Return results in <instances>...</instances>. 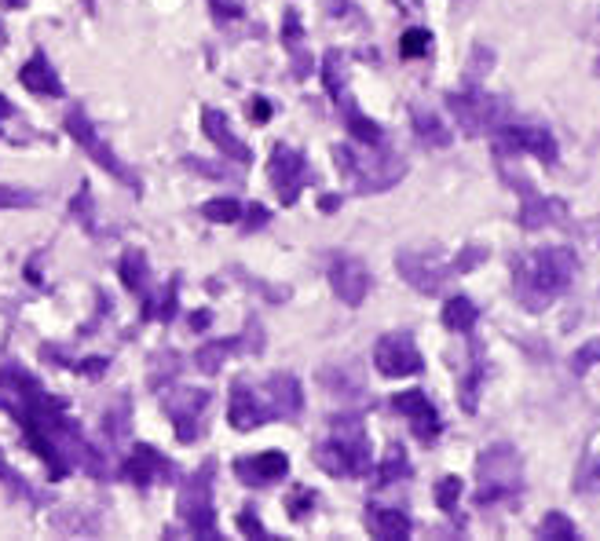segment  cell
<instances>
[{"instance_id": "ffe728a7", "label": "cell", "mask_w": 600, "mask_h": 541, "mask_svg": "<svg viewBox=\"0 0 600 541\" xmlns=\"http://www.w3.org/2000/svg\"><path fill=\"white\" fill-rule=\"evenodd\" d=\"M19 81L22 88H30L33 96H44V99H63V81L59 74L52 70V63L44 59V52H37L30 63L19 70Z\"/></svg>"}, {"instance_id": "7402d4cb", "label": "cell", "mask_w": 600, "mask_h": 541, "mask_svg": "<svg viewBox=\"0 0 600 541\" xmlns=\"http://www.w3.org/2000/svg\"><path fill=\"white\" fill-rule=\"evenodd\" d=\"M366 527L370 534L381 541H407L410 531H414V523L403 509H385V505H370L366 512Z\"/></svg>"}, {"instance_id": "9a60e30c", "label": "cell", "mask_w": 600, "mask_h": 541, "mask_svg": "<svg viewBox=\"0 0 600 541\" xmlns=\"http://www.w3.org/2000/svg\"><path fill=\"white\" fill-rule=\"evenodd\" d=\"M392 406H396L399 414L407 417L410 428H414V435H418L421 443H432V439L443 432L440 410H436L429 395L418 392V388H410V392H399L396 399H392Z\"/></svg>"}, {"instance_id": "f1b7e54d", "label": "cell", "mask_w": 600, "mask_h": 541, "mask_svg": "<svg viewBox=\"0 0 600 541\" xmlns=\"http://www.w3.org/2000/svg\"><path fill=\"white\" fill-rule=\"evenodd\" d=\"M538 538L549 541H579V527L564 516V512H549L546 520L538 523Z\"/></svg>"}, {"instance_id": "ab89813d", "label": "cell", "mask_w": 600, "mask_h": 541, "mask_svg": "<svg viewBox=\"0 0 600 541\" xmlns=\"http://www.w3.org/2000/svg\"><path fill=\"white\" fill-rule=\"evenodd\" d=\"M238 527H242V531H246V534H253V538H268V531H264V527H260V523H257V516H253V509L242 512V520H238Z\"/></svg>"}, {"instance_id": "836d02e7", "label": "cell", "mask_w": 600, "mask_h": 541, "mask_svg": "<svg viewBox=\"0 0 600 541\" xmlns=\"http://www.w3.org/2000/svg\"><path fill=\"white\" fill-rule=\"evenodd\" d=\"M202 216L213 223H235L242 220V205H238L235 198H209V202L202 205Z\"/></svg>"}, {"instance_id": "4316f807", "label": "cell", "mask_w": 600, "mask_h": 541, "mask_svg": "<svg viewBox=\"0 0 600 541\" xmlns=\"http://www.w3.org/2000/svg\"><path fill=\"white\" fill-rule=\"evenodd\" d=\"M414 132H418L421 143H429V147H450V132L443 128V121L429 110H414Z\"/></svg>"}, {"instance_id": "4dcf8cb0", "label": "cell", "mask_w": 600, "mask_h": 541, "mask_svg": "<svg viewBox=\"0 0 600 541\" xmlns=\"http://www.w3.org/2000/svg\"><path fill=\"white\" fill-rule=\"evenodd\" d=\"M348 59H344V52H330L326 55V70H322V77H326V92H330L333 99L344 96V85H348Z\"/></svg>"}, {"instance_id": "f546056e", "label": "cell", "mask_w": 600, "mask_h": 541, "mask_svg": "<svg viewBox=\"0 0 600 541\" xmlns=\"http://www.w3.org/2000/svg\"><path fill=\"white\" fill-rule=\"evenodd\" d=\"M410 476V461L403 454V446H388L385 461L377 468V483H396V479H407Z\"/></svg>"}, {"instance_id": "4fadbf2b", "label": "cell", "mask_w": 600, "mask_h": 541, "mask_svg": "<svg viewBox=\"0 0 600 541\" xmlns=\"http://www.w3.org/2000/svg\"><path fill=\"white\" fill-rule=\"evenodd\" d=\"M513 183H520L516 191L524 194V209H520V227L524 231H546V227H568V205L560 198H546L538 194L527 180L516 176Z\"/></svg>"}, {"instance_id": "8992f818", "label": "cell", "mask_w": 600, "mask_h": 541, "mask_svg": "<svg viewBox=\"0 0 600 541\" xmlns=\"http://www.w3.org/2000/svg\"><path fill=\"white\" fill-rule=\"evenodd\" d=\"M213 476L216 465H202L191 479H183L180 498H176V509H180L183 523L191 527V534L198 538H220L216 531V512H213Z\"/></svg>"}, {"instance_id": "bcb514c9", "label": "cell", "mask_w": 600, "mask_h": 541, "mask_svg": "<svg viewBox=\"0 0 600 541\" xmlns=\"http://www.w3.org/2000/svg\"><path fill=\"white\" fill-rule=\"evenodd\" d=\"M0 41H4V33H0Z\"/></svg>"}, {"instance_id": "484cf974", "label": "cell", "mask_w": 600, "mask_h": 541, "mask_svg": "<svg viewBox=\"0 0 600 541\" xmlns=\"http://www.w3.org/2000/svg\"><path fill=\"white\" fill-rule=\"evenodd\" d=\"M118 275H121V282H125V289H132V293H143V289H147V256H143L140 249L121 253Z\"/></svg>"}, {"instance_id": "d590c367", "label": "cell", "mask_w": 600, "mask_h": 541, "mask_svg": "<svg viewBox=\"0 0 600 541\" xmlns=\"http://www.w3.org/2000/svg\"><path fill=\"white\" fill-rule=\"evenodd\" d=\"M429 48H432L429 30H407L403 41H399V52L407 55V59H421V55H429Z\"/></svg>"}, {"instance_id": "8fae6325", "label": "cell", "mask_w": 600, "mask_h": 541, "mask_svg": "<svg viewBox=\"0 0 600 541\" xmlns=\"http://www.w3.org/2000/svg\"><path fill=\"white\" fill-rule=\"evenodd\" d=\"M374 366L385 377H414L425 362H421V351L410 333H385L374 344Z\"/></svg>"}, {"instance_id": "603a6c76", "label": "cell", "mask_w": 600, "mask_h": 541, "mask_svg": "<svg viewBox=\"0 0 600 541\" xmlns=\"http://www.w3.org/2000/svg\"><path fill=\"white\" fill-rule=\"evenodd\" d=\"M202 128H205V136L213 139V143L224 150L227 158L242 161V165H249V161H253L249 147L235 136V132H231V125H227V117L220 114V110H205V114H202Z\"/></svg>"}, {"instance_id": "1f68e13d", "label": "cell", "mask_w": 600, "mask_h": 541, "mask_svg": "<svg viewBox=\"0 0 600 541\" xmlns=\"http://www.w3.org/2000/svg\"><path fill=\"white\" fill-rule=\"evenodd\" d=\"M41 205V194L30 187H15V183H0V209H33Z\"/></svg>"}, {"instance_id": "8d00e7d4", "label": "cell", "mask_w": 600, "mask_h": 541, "mask_svg": "<svg viewBox=\"0 0 600 541\" xmlns=\"http://www.w3.org/2000/svg\"><path fill=\"white\" fill-rule=\"evenodd\" d=\"M172 304H176V282H169V286L161 289V297H158V300H147V308H143V315H147V319L169 322V319H172Z\"/></svg>"}, {"instance_id": "83f0119b", "label": "cell", "mask_w": 600, "mask_h": 541, "mask_svg": "<svg viewBox=\"0 0 600 541\" xmlns=\"http://www.w3.org/2000/svg\"><path fill=\"white\" fill-rule=\"evenodd\" d=\"M231 351H242V340H213V344H205L198 355H194V362H198V370L202 373H216L220 366H224V359L231 355Z\"/></svg>"}, {"instance_id": "30bf717a", "label": "cell", "mask_w": 600, "mask_h": 541, "mask_svg": "<svg viewBox=\"0 0 600 541\" xmlns=\"http://www.w3.org/2000/svg\"><path fill=\"white\" fill-rule=\"evenodd\" d=\"M268 176H271V187H275V194H279V202L282 205H297L300 187L308 183V161H304V154H300V150L279 143V147L271 150V158H268Z\"/></svg>"}, {"instance_id": "f6af8a7d", "label": "cell", "mask_w": 600, "mask_h": 541, "mask_svg": "<svg viewBox=\"0 0 600 541\" xmlns=\"http://www.w3.org/2000/svg\"><path fill=\"white\" fill-rule=\"evenodd\" d=\"M11 114V103H8V99H4V96H0V121H4V117H8Z\"/></svg>"}, {"instance_id": "60d3db41", "label": "cell", "mask_w": 600, "mask_h": 541, "mask_svg": "<svg viewBox=\"0 0 600 541\" xmlns=\"http://www.w3.org/2000/svg\"><path fill=\"white\" fill-rule=\"evenodd\" d=\"M213 4L220 19H242V4H231V0H213Z\"/></svg>"}, {"instance_id": "7bdbcfd3", "label": "cell", "mask_w": 600, "mask_h": 541, "mask_svg": "<svg viewBox=\"0 0 600 541\" xmlns=\"http://www.w3.org/2000/svg\"><path fill=\"white\" fill-rule=\"evenodd\" d=\"M337 205H341V198H337V194H322V198H319V209H322V213H333Z\"/></svg>"}, {"instance_id": "d6986e66", "label": "cell", "mask_w": 600, "mask_h": 541, "mask_svg": "<svg viewBox=\"0 0 600 541\" xmlns=\"http://www.w3.org/2000/svg\"><path fill=\"white\" fill-rule=\"evenodd\" d=\"M231 425L238 428V432H253L257 425H264L268 421V406L260 403L257 392L249 388V384H235L231 388Z\"/></svg>"}, {"instance_id": "6da1fadb", "label": "cell", "mask_w": 600, "mask_h": 541, "mask_svg": "<svg viewBox=\"0 0 600 541\" xmlns=\"http://www.w3.org/2000/svg\"><path fill=\"white\" fill-rule=\"evenodd\" d=\"M0 410H8L19 421V428L52 476H66L74 465H81L92 476H103V461L81 439L74 421L66 417V406L44 392L41 381L15 362L0 366Z\"/></svg>"}, {"instance_id": "ee69618b", "label": "cell", "mask_w": 600, "mask_h": 541, "mask_svg": "<svg viewBox=\"0 0 600 541\" xmlns=\"http://www.w3.org/2000/svg\"><path fill=\"white\" fill-rule=\"evenodd\" d=\"M260 223H268V213H264L260 205H253V209H249V227H260Z\"/></svg>"}, {"instance_id": "ac0fdd59", "label": "cell", "mask_w": 600, "mask_h": 541, "mask_svg": "<svg viewBox=\"0 0 600 541\" xmlns=\"http://www.w3.org/2000/svg\"><path fill=\"white\" fill-rule=\"evenodd\" d=\"M264 392H268V417L271 421H290L304 410V392H300V381L293 373H275L268 384H264Z\"/></svg>"}, {"instance_id": "f35d334b", "label": "cell", "mask_w": 600, "mask_h": 541, "mask_svg": "<svg viewBox=\"0 0 600 541\" xmlns=\"http://www.w3.org/2000/svg\"><path fill=\"white\" fill-rule=\"evenodd\" d=\"M600 362V337L597 340H590V344H586V348H579L575 351V355H571V373H586L590 370V366H597Z\"/></svg>"}, {"instance_id": "3957f363", "label": "cell", "mask_w": 600, "mask_h": 541, "mask_svg": "<svg viewBox=\"0 0 600 541\" xmlns=\"http://www.w3.org/2000/svg\"><path fill=\"white\" fill-rule=\"evenodd\" d=\"M319 468H326L330 476H366L370 472V439H366L363 425L352 421V417H337L333 421V435L319 446L315 454Z\"/></svg>"}, {"instance_id": "d4e9b609", "label": "cell", "mask_w": 600, "mask_h": 541, "mask_svg": "<svg viewBox=\"0 0 600 541\" xmlns=\"http://www.w3.org/2000/svg\"><path fill=\"white\" fill-rule=\"evenodd\" d=\"M476 319H480V308H476L469 297H450L447 304H443V326H447L450 333H472Z\"/></svg>"}, {"instance_id": "7a4b0ae2", "label": "cell", "mask_w": 600, "mask_h": 541, "mask_svg": "<svg viewBox=\"0 0 600 541\" xmlns=\"http://www.w3.org/2000/svg\"><path fill=\"white\" fill-rule=\"evenodd\" d=\"M579 256L568 245H549L535 249L531 256L516 260L513 267V289L527 311H546L560 293H568L571 278H575Z\"/></svg>"}, {"instance_id": "cb8c5ba5", "label": "cell", "mask_w": 600, "mask_h": 541, "mask_svg": "<svg viewBox=\"0 0 600 541\" xmlns=\"http://www.w3.org/2000/svg\"><path fill=\"white\" fill-rule=\"evenodd\" d=\"M333 103L341 107L344 121H348V128H352V136L359 139V143H366V147H381V139H385L381 125H377V121H370V117H366L359 107H352V99H348V92H344L341 99H333Z\"/></svg>"}, {"instance_id": "5b68a950", "label": "cell", "mask_w": 600, "mask_h": 541, "mask_svg": "<svg viewBox=\"0 0 600 541\" xmlns=\"http://www.w3.org/2000/svg\"><path fill=\"white\" fill-rule=\"evenodd\" d=\"M333 158H337V169L355 183L359 194L388 191V187H396L407 176V161L399 158V154H359L348 143H337Z\"/></svg>"}, {"instance_id": "74e56055", "label": "cell", "mask_w": 600, "mask_h": 541, "mask_svg": "<svg viewBox=\"0 0 600 541\" xmlns=\"http://www.w3.org/2000/svg\"><path fill=\"white\" fill-rule=\"evenodd\" d=\"M483 260H487V249H483V245H465V249L450 260V271H454V275H465V271H472V267L483 264Z\"/></svg>"}, {"instance_id": "52a82bcc", "label": "cell", "mask_w": 600, "mask_h": 541, "mask_svg": "<svg viewBox=\"0 0 600 541\" xmlns=\"http://www.w3.org/2000/svg\"><path fill=\"white\" fill-rule=\"evenodd\" d=\"M447 107L458 121V128L465 136H487V132H498V128L509 121V107L505 99L487 96L480 88H469V92H454L447 96Z\"/></svg>"}, {"instance_id": "44dd1931", "label": "cell", "mask_w": 600, "mask_h": 541, "mask_svg": "<svg viewBox=\"0 0 600 541\" xmlns=\"http://www.w3.org/2000/svg\"><path fill=\"white\" fill-rule=\"evenodd\" d=\"M121 472H125L129 483L147 487V483H154V479L161 476V472H169V461H165V454H161L158 446H136L129 454V461L121 465Z\"/></svg>"}, {"instance_id": "e0dca14e", "label": "cell", "mask_w": 600, "mask_h": 541, "mask_svg": "<svg viewBox=\"0 0 600 541\" xmlns=\"http://www.w3.org/2000/svg\"><path fill=\"white\" fill-rule=\"evenodd\" d=\"M290 472V457L282 450H268V454L257 457H242L235 461V476L246 483V487H268V483H279Z\"/></svg>"}, {"instance_id": "7c38bea8", "label": "cell", "mask_w": 600, "mask_h": 541, "mask_svg": "<svg viewBox=\"0 0 600 541\" xmlns=\"http://www.w3.org/2000/svg\"><path fill=\"white\" fill-rule=\"evenodd\" d=\"M213 403V395L202 392V388H176L172 395H165V410L176 421V435L183 443H194L198 432H202V417Z\"/></svg>"}, {"instance_id": "b9f144b4", "label": "cell", "mask_w": 600, "mask_h": 541, "mask_svg": "<svg viewBox=\"0 0 600 541\" xmlns=\"http://www.w3.org/2000/svg\"><path fill=\"white\" fill-rule=\"evenodd\" d=\"M249 114H253V121H268V117H271V103H268V99L253 96V103H249Z\"/></svg>"}, {"instance_id": "e575fe53", "label": "cell", "mask_w": 600, "mask_h": 541, "mask_svg": "<svg viewBox=\"0 0 600 541\" xmlns=\"http://www.w3.org/2000/svg\"><path fill=\"white\" fill-rule=\"evenodd\" d=\"M461 479L458 476H443L440 483H436V505H440L447 516H454V509H458V498H461Z\"/></svg>"}, {"instance_id": "d6a6232c", "label": "cell", "mask_w": 600, "mask_h": 541, "mask_svg": "<svg viewBox=\"0 0 600 541\" xmlns=\"http://www.w3.org/2000/svg\"><path fill=\"white\" fill-rule=\"evenodd\" d=\"M483 370H487V366H483L480 351H476V359H472L469 377H465V384H461V410H465V414H476V395H480Z\"/></svg>"}, {"instance_id": "ba28073f", "label": "cell", "mask_w": 600, "mask_h": 541, "mask_svg": "<svg viewBox=\"0 0 600 541\" xmlns=\"http://www.w3.org/2000/svg\"><path fill=\"white\" fill-rule=\"evenodd\" d=\"M66 132H70V139H74V143H77L81 150H85V154H92V161H96L99 169L110 172L114 180L125 183V187H129L132 194H140V191H143L140 176H136V172H132L129 165H125V161H121L118 154L110 150V143H103V136H99L96 125H92V121L85 117V110H77V107H74L70 114H66Z\"/></svg>"}, {"instance_id": "9c48e42d", "label": "cell", "mask_w": 600, "mask_h": 541, "mask_svg": "<svg viewBox=\"0 0 600 541\" xmlns=\"http://www.w3.org/2000/svg\"><path fill=\"white\" fill-rule=\"evenodd\" d=\"M494 150H498V158H509V154H535V158L546 161V165H557L560 158L557 139L542 125H509V121H505V125L494 132Z\"/></svg>"}, {"instance_id": "2e32d148", "label": "cell", "mask_w": 600, "mask_h": 541, "mask_svg": "<svg viewBox=\"0 0 600 541\" xmlns=\"http://www.w3.org/2000/svg\"><path fill=\"white\" fill-rule=\"evenodd\" d=\"M330 286L344 304L359 308L366 300V293H370V271H366V264L359 256H337L330 264Z\"/></svg>"}, {"instance_id": "5bb4252c", "label": "cell", "mask_w": 600, "mask_h": 541, "mask_svg": "<svg viewBox=\"0 0 600 541\" xmlns=\"http://www.w3.org/2000/svg\"><path fill=\"white\" fill-rule=\"evenodd\" d=\"M396 267H399V275H403L407 286H414L418 293H429V297H436V293L443 289V282L454 278L450 264H440V260L429 256V253H410V249L396 256Z\"/></svg>"}, {"instance_id": "277c9868", "label": "cell", "mask_w": 600, "mask_h": 541, "mask_svg": "<svg viewBox=\"0 0 600 541\" xmlns=\"http://www.w3.org/2000/svg\"><path fill=\"white\" fill-rule=\"evenodd\" d=\"M476 476H480L476 505H498L524 490V461L509 443H494L476 461Z\"/></svg>"}]
</instances>
